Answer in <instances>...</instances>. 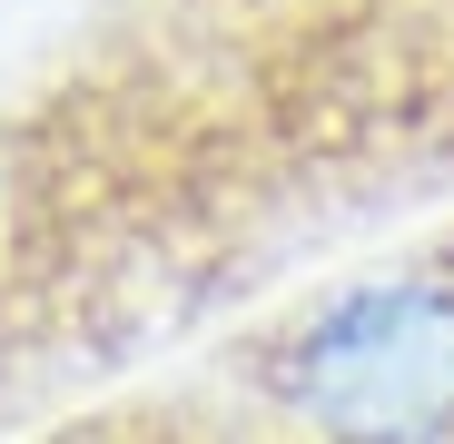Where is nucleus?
<instances>
[{
	"label": "nucleus",
	"instance_id": "obj_1",
	"mask_svg": "<svg viewBox=\"0 0 454 444\" xmlns=\"http://www.w3.org/2000/svg\"><path fill=\"white\" fill-rule=\"evenodd\" d=\"M296 425L326 444H454V277H375L277 355Z\"/></svg>",
	"mask_w": 454,
	"mask_h": 444
}]
</instances>
